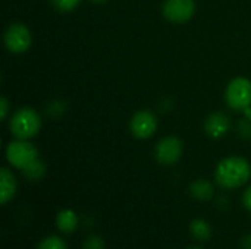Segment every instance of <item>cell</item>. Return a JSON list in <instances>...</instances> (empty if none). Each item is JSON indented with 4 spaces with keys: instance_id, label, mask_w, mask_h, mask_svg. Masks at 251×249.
<instances>
[{
    "instance_id": "1",
    "label": "cell",
    "mask_w": 251,
    "mask_h": 249,
    "mask_svg": "<svg viewBox=\"0 0 251 249\" xmlns=\"http://www.w3.org/2000/svg\"><path fill=\"white\" fill-rule=\"evenodd\" d=\"M215 178L225 189L240 188L251 178L250 163L243 157H226L218 164Z\"/></svg>"
},
{
    "instance_id": "18",
    "label": "cell",
    "mask_w": 251,
    "mask_h": 249,
    "mask_svg": "<svg viewBox=\"0 0 251 249\" xmlns=\"http://www.w3.org/2000/svg\"><path fill=\"white\" fill-rule=\"evenodd\" d=\"M243 204H244V207L251 211V186H249L247 189H246V192H244V195H243Z\"/></svg>"
},
{
    "instance_id": "7",
    "label": "cell",
    "mask_w": 251,
    "mask_h": 249,
    "mask_svg": "<svg viewBox=\"0 0 251 249\" xmlns=\"http://www.w3.org/2000/svg\"><path fill=\"white\" fill-rule=\"evenodd\" d=\"M196 12L194 0H166L163 3V15L174 23H184L193 18Z\"/></svg>"
},
{
    "instance_id": "6",
    "label": "cell",
    "mask_w": 251,
    "mask_h": 249,
    "mask_svg": "<svg viewBox=\"0 0 251 249\" xmlns=\"http://www.w3.org/2000/svg\"><path fill=\"white\" fill-rule=\"evenodd\" d=\"M156 160L160 164L171 166L175 164L182 156V142L176 136H166L160 139L154 150Z\"/></svg>"
},
{
    "instance_id": "13",
    "label": "cell",
    "mask_w": 251,
    "mask_h": 249,
    "mask_svg": "<svg viewBox=\"0 0 251 249\" xmlns=\"http://www.w3.org/2000/svg\"><path fill=\"white\" fill-rule=\"evenodd\" d=\"M190 230H191V235L197 239V241H207L210 239L212 236V227L210 225L203 220V219H196L191 222V226H190Z\"/></svg>"
},
{
    "instance_id": "22",
    "label": "cell",
    "mask_w": 251,
    "mask_h": 249,
    "mask_svg": "<svg viewBox=\"0 0 251 249\" xmlns=\"http://www.w3.org/2000/svg\"><path fill=\"white\" fill-rule=\"evenodd\" d=\"M188 249H204V248H200V247H193V248H188Z\"/></svg>"
},
{
    "instance_id": "21",
    "label": "cell",
    "mask_w": 251,
    "mask_h": 249,
    "mask_svg": "<svg viewBox=\"0 0 251 249\" xmlns=\"http://www.w3.org/2000/svg\"><path fill=\"white\" fill-rule=\"evenodd\" d=\"M93 3H106L107 0H91Z\"/></svg>"
},
{
    "instance_id": "5",
    "label": "cell",
    "mask_w": 251,
    "mask_h": 249,
    "mask_svg": "<svg viewBox=\"0 0 251 249\" xmlns=\"http://www.w3.org/2000/svg\"><path fill=\"white\" fill-rule=\"evenodd\" d=\"M31 32L24 23H12L4 31L6 48L12 53H24L31 45Z\"/></svg>"
},
{
    "instance_id": "16",
    "label": "cell",
    "mask_w": 251,
    "mask_h": 249,
    "mask_svg": "<svg viewBox=\"0 0 251 249\" xmlns=\"http://www.w3.org/2000/svg\"><path fill=\"white\" fill-rule=\"evenodd\" d=\"M56 10L59 12H71L76 9L81 3V0H50Z\"/></svg>"
},
{
    "instance_id": "11",
    "label": "cell",
    "mask_w": 251,
    "mask_h": 249,
    "mask_svg": "<svg viewBox=\"0 0 251 249\" xmlns=\"http://www.w3.org/2000/svg\"><path fill=\"white\" fill-rule=\"evenodd\" d=\"M56 226L63 233H74L78 227V216L72 210H62L56 217Z\"/></svg>"
},
{
    "instance_id": "14",
    "label": "cell",
    "mask_w": 251,
    "mask_h": 249,
    "mask_svg": "<svg viewBox=\"0 0 251 249\" xmlns=\"http://www.w3.org/2000/svg\"><path fill=\"white\" fill-rule=\"evenodd\" d=\"M22 175L29 181H40L46 175V164L41 160H34L25 169H22Z\"/></svg>"
},
{
    "instance_id": "10",
    "label": "cell",
    "mask_w": 251,
    "mask_h": 249,
    "mask_svg": "<svg viewBox=\"0 0 251 249\" xmlns=\"http://www.w3.org/2000/svg\"><path fill=\"white\" fill-rule=\"evenodd\" d=\"M16 192V179L12 175V172L6 167H1L0 170V203L6 204L9 203Z\"/></svg>"
},
{
    "instance_id": "15",
    "label": "cell",
    "mask_w": 251,
    "mask_h": 249,
    "mask_svg": "<svg viewBox=\"0 0 251 249\" xmlns=\"http://www.w3.org/2000/svg\"><path fill=\"white\" fill-rule=\"evenodd\" d=\"M37 249H68V245L59 236H47L38 244Z\"/></svg>"
},
{
    "instance_id": "2",
    "label": "cell",
    "mask_w": 251,
    "mask_h": 249,
    "mask_svg": "<svg viewBox=\"0 0 251 249\" xmlns=\"http://www.w3.org/2000/svg\"><path fill=\"white\" fill-rule=\"evenodd\" d=\"M9 128L10 132L19 139H28L38 134L41 128V117L35 110L29 107H22L13 113L9 122Z\"/></svg>"
},
{
    "instance_id": "4",
    "label": "cell",
    "mask_w": 251,
    "mask_h": 249,
    "mask_svg": "<svg viewBox=\"0 0 251 249\" xmlns=\"http://www.w3.org/2000/svg\"><path fill=\"white\" fill-rule=\"evenodd\" d=\"M6 158H7L9 164L22 170L29 163H32L34 160L38 158V151L31 142H26L25 139H16L7 145Z\"/></svg>"
},
{
    "instance_id": "9",
    "label": "cell",
    "mask_w": 251,
    "mask_h": 249,
    "mask_svg": "<svg viewBox=\"0 0 251 249\" xmlns=\"http://www.w3.org/2000/svg\"><path fill=\"white\" fill-rule=\"evenodd\" d=\"M229 128H231L229 117L225 113H221V112L210 114L207 117V120H206V125H204L206 134L210 138H215V139H219V138L225 136L228 134Z\"/></svg>"
},
{
    "instance_id": "19",
    "label": "cell",
    "mask_w": 251,
    "mask_h": 249,
    "mask_svg": "<svg viewBox=\"0 0 251 249\" xmlns=\"http://www.w3.org/2000/svg\"><path fill=\"white\" fill-rule=\"evenodd\" d=\"M0 109H1V120H4L7 116V112H9V104L4 97H1V100H0Z\"/></svg>"
},
{
    "instance_id": "17",
    "label": "cell",
    "mask_w": 251,
    "mask_h": 249,
    "mask_svg": "<svg viewBox=\"0 0 251 249\" xmlns=\"http://www.w3.org/2000/svg\"><path fill=\"white\" fill-rule=\"evenodd\" d=\"M84 249H104V241L97 235H91L90 238H87Z\"/></svg>"
},
{
    "instance_id": "3",
    "label": "cell",
    "mask_w": 251,
    "mask_h": 249,
    "mask_svg": "<svg viewBox=\"0 0 251 249\" xmlns=\"http://www.w3.org/2000/svg\"><path fill=\"white\" fill-rule=\"evenodd\" d=\"M225 100L234 110H246L251 106V81L247 78H234L225 91Z\"/></svg>"
},
{
    "instance_id": "8",
    "label": "cell",
    "mask_w": 251,
    "mask_h": 249,
    "mask_svg": "<svg viewBox=\"0 0 251 249\" xmlns=\"http://www.w3.org/2000/svg\"><path fill=\"white\" fill-rule=\"evenodd\" d=\"M131 134L138 139H147L151 135H154L157 129V119L156 116L149 110H140L137 112L129 123Z\"/></svg>"
},
{
    "instance_id": "12",
    "label": "cell",
    "mask_w": 251,
    "mask_h": 249,
    "mask_svg": "<svg viewBox=\"0 0 251 249\" xmlns=\"http://www.w3.org/2000/svg\"><path fill=\"white\" fill-rule=\"evenodd\" d=\"M190 192H191V195L196 200H199V201H207L213 195V185L209 181H206V179H199V181H196V182L191 183Z\"/></svg>"
},
{
    "instance_id": "20",
    "label": "cell",
    "mask_w": 251,
    "mask_h": 249,
    "mask_svg": "<svg viewBox=\"0 0 251 249\" xmlns=\"http://www.w3.org/2000/svg\"><path fill=\"white\" fill-rule=\"evenodd\" d=\"M243 249H251V235L243 239Z\"/></svg>"
}]
</instances>
